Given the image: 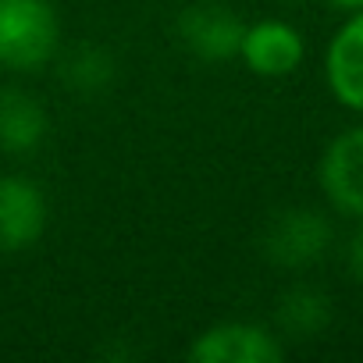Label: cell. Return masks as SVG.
I'll use <instances>...</instances> for the list:
<instances>
[{
  "instance_id": "cell-12",
  "label": "cell",
  "mask_w": 363,
  "mask_h": 363,
  "mask_svg": "<svg viewBox=\"0 0 363 363\" xmlns=\"http://www.w3.org/2000/svg\"><path fill=\"white\" fill-rule=\"evenodd\" d=\"M345 271L352 274V281L363 285V228H356L345 242Z\"/></svg>"
},
{
  "instance_id": "cell-11",
  "label": "cell",
  "mask_w": 363,
  "mask_h": 363,
  "mask_svg": "<svg viewBox=\"0 0 363 363\" xmlns=\"http://www.w3.org/2000/svg\"><path fill=\"white\" fill-rule=\"evenodd\" d=\"M65 82L82 93H100L114 82V61L100 47H79L65 61Z\"/></svg>"
},
{
  "instance_id": "cell-3",
  "label": "cell",
  "mask_w": 363,
  "mask_h": 363,
  "mask_svg": "<svg viewBox=\"0 0 363 363\" xmlns=\"http://www.w3.org/2000/svg\"><path fill=\"white\" fill-rule=\"evenodd\" d=\"M331 246V225L310 207H289L264 232V257L278 267H310Z\"/></svg>"
},
{
  "instance_id": "cell-8",
  "label": "cell",
  "mask_w": 363,
  "mask_h": 363,
  "mask_svg": "<svg viewBox=\"0 0 363 363\" xmlns=\"http://www.w3.org/2000/svg\"><path fill=\"white\" fill-rule=\"evenodd\" d=\"M324 79L342 107L363 114V8L352 11V18L331 36L324 54Z\"/></svg>"
},
{
  "instance_id": "cell-1",
  "label": "cell",
  "mask_w": 363,
  "mask_h": 363,
  "mask_svg": "<svg viewBox=\"0 0 363 363\" xmlns=\"http://www.w3.org/2000/svg\"><path fill=\"white\" fill-rule=\"evenodd\" d=\"M61 22L50 0H0V68L36 72L54 61Z\"/></svg>"
},
{
  "instance_id": "cell-4",
  "label": "cell",
  "mask_w": 363,
  "mask_h": 363,
  "mask_svg": "<svg viewBox=\"0 0 363 363\" xmlns=\"http://www.w3.org/2000/svg\"><path fill=\"white\" fill-rule=\"evenodd\" d=\"M285 345L260 324L250 320H221L200 331L189 345V359L196 363H278Z\"/></svg>"
},
{
  "instance_id": "cell-5",
  "label": "cell",
  "mask_w": 363,
  "mask_h": 363,
  "mask_svg": "<svg viewBox=\"0 0 363 363\" xmlns=\"http://www.w3.org/2000/svg\"><path fill=\"white\" fill-rule=\"evenodd\" d=\"M47 196L26 174H0V253H22L47 232Z\"/></svg>"
},
{
  "instance_id": "cell-7",
  "label": "cell",
  "mask_w": 363,
  "mask_h": 363,
  "mask_svg": "<svg viewBox=\"0 0 363 363\" xmlns=\"http://www.w3.org/2000/svg\"><path fill=\"white\" fill-rule=\"evenodd\" d=\"M303 57H306V43L299 29L278 18H260L246 26L239 43V61L260 79H285L303 65Z\"/></svg>"
},
{
  "instance_id": "cell-10",
  "label": "cell",
  "mask_w": 363,
  "mask_h": 363,
  "mask_svg": "<svg viewBox=\"0 0 363 363\" xmlns=\"http://www.w3.org/2000/svg\"><path fill=\"white\" fill-rule=\"evenodd\" d=\"M331 324V299L313 285H292L278 299V328L292 338H317Z\"/></svg>"
},
{
  "instance_id": "cell-6",
  "label": "cell",
  "mask_w": 363,
  "mask_h": 363,
  "mask_svg": "<svg viewBox=\"0 0 363 363\" xmlns=\"http://www.w3.org/2000/svg\"><path fill=\"white\" fill-rule=\"evenodd\" d=\"M317 174L335 211L363 218V125L345 128L328 143Z\"/></svg>"
},
{
  "instance_id": "cell-9",
  "label": "cell",
  "mask_w": 363,
  "mask_h": 363,
  "mask_svg": "<svg viewBox=\"0 0 363 363\" xmlns=\"http://www.w3.org/2000/svg\"><path fill=\"white\" fill-rule=\"evenodd\" d=\"M50 132L47 107L26 89L0 93V150L8 153H33L43 146Z\"/></svg>"
},
{
  "instance_id": "cell-2",
  "label": "cell",
  "mask_w": 363,
  "mask_h": 363,
  "mask_svg": "<svg viewBox=\"0 0 363 363\" xmlns=\"http://www.w3.org/2000/svg\"><path fill=\"white\" fill-rule=\"evenodd\" d=\"M246 22L239 11H232L228 4L218 0H200L189 4L178 15V40L193 57L221 65V61H235L239 57V43H242Z\"/></svg>"
},
{
  "instance_id": "cell-13",
  "label": "cell",
  "mask_w": 363,
  "mask_h": 363,
  "mask_svg": "<svg viewBox=\"0 0 363 363\" xmlns=\"http://www.w3.org/2000/svg\"><path fill=\"white\" fill-rule=\"evenodd\" d=\"M335 8H345V11H359L363 8V0H331Z\"/></svg>"
}]
</instances>
